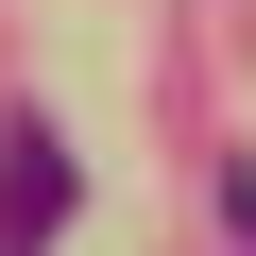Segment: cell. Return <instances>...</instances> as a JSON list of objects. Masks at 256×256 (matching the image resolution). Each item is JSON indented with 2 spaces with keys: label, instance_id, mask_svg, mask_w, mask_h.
Instances as JSON below:
<instances>
[{
  "label": "cell",
  "instance_id": "obj_1",
  "mask_svg": "<svg viewBox=\"0 0 256 256\" xmlns=\"http://www.w3.org/2000/svg\"><path fill=\"white\" fill-rule=\"evenodd\" d=\"M52 222H68V137L0 102V256H52Z\"/></svg>",
  "mask_w": 256,
  "mask_h": 256
},
{
  "label": "cell",
  "instance_id": "obj_2",
  "mask_svg": "<svg viewBox=\"0 0 256 256\" xmlns=\"http://www.w3.org/2000/svg\"><path fill=\"white\" fill-rule=\"evenodd\" d=\"M222 256H256V171H222Z\"/></svg>",
  "mask_w": 256,
  "mask_h": 256
}]
</instances>
